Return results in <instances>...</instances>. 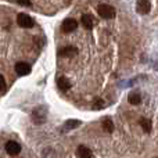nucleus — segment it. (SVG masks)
<instances>
[{
	"label": "nucleus",
	"instance_id": "8",
	"mask_svg": "<svg viewBox=\"0 0 158 158\" xmlns=\"http://www.w3.org/2000/svg\"><path fill=\"white\" fill-rule=\"evenodd\" d=\"M77 154L79 158H92V156H93L90 148H87L86 146H79L77 150Z\"/></svg>",
	"mask_w": 158,
	"mask_h": 158
},
{
	"label": "nucleus",
	"instance_id": "9",
	"mask_svg": "<svg viewBox=\"0 0 158 158\" xmlns=\"http://www.w3.org/2000/svg\"><path fill=\"white\" fill-rule=\"evenodd\" d=\"M78 50L75 49L74 46H67V47H63L60 50V56L61 57H72V56L77 54Z\"/></svg>",
	"mask_w": 158,
	"mask_h": 158
},
{
	"label": "nucleus",
	"instance_id": "15",
	"mask_svg": "<svg viewBox=\"0 0 158 158\" xmlns=\"http://www.w3.org/2000/svg\"><path fill=\"white\" fill-rule=\"evenodd\" d=\"M6 90V81L3 78V75H0V92H4Z\"/></svg>",
	"mask_w": 158,
	"mask_h": 158
},
{
	"label": "nucleus",
	"instance_id": "16",
	"mask_svg": "<svg viewBox=\"0 0 158 158\" xmlns=\"http://www.w3.org/2000/svg\"><path fill=\"white\" fill-rule=\"evenodd\" d=\"M17 3L19 4H24V6H31V0H15Z\"/></svg>",
	"mask_w": 158,
	"mask_h": 158
},
{
	"label": "nucleus",
	"instance_id": "11",
	"mask_svg": "<svg viewBox=\"0 0 158 158\" xmlns=\"http://www.w3.org/2000/svg\"><path fill=\"white\" fill-rule=\"evenodd\" d=\"M81 121H78V119H69V121H67L65 122V125H64V129L65 131H69V129H75V128H78V126H81Z\"/></svg>",
	"mask_w": 158,
	"mask_h": 158
},
{
	"label": "nucleus",
	"instance_id": "12",
	"mask_svg": "<svg viewBox=\"0 0 158 158\" xmlns=\"http://www.w3.org/2000/svg\"><path fill=\"white\" fill-rule=\"evenodd\" d=\"M128 101L131 104H133V106H137V104L140 103V101H142V97H140V94L139 93H131V94L128 96Z\"/></svg>",
	"mask_w": 158,
	"mask_h": 158
},
{
	"label": "nucleus",
	"instance_id": "6",
	"mask_svg": "<svg viewBox=\"0 0 158 158\" xmlns=\"http://www.w3.org/2000/svg\"><path fill=\"white\" fill-rule=\"evenodd\" d=\"M151 8V3L150 0H139L136 4V10L139 11L140 14H147Z\"/></svg>",
	"mask_w": 158,
	"mask_h": 158
},
{
	"label": "nucleus",
	"instance_id": "5",
	"mask_svg": "<svg viewBox=\"0 0 158 158\" xmlns=\"http://www.w3.org/2000/svg\"><path fill=\"white\" fill-rule=\"evenodd\" d=\"M78 28V22L75 21L74 18H67L65 21L63 22V31L65 33H71V32H74L75 29Z\"/></svg>",
	"mask_w": 158,
	"mask_h": 158
},
{
	"label": "nucleus",
	"instance_id": "10",
	"mask_svg": "<svg viewBox=\"0 0 158 158\" xmlns=\"http://www.w3.org/2000/svg\"><path fill=\"white\" fill-rule=\"evenodd\" d=\"M81 22H82V25H83L86 29H92L93 24H94V22H93V17L89 15V14H85V15H82Z\"/></svg>",
	"mask_w": 158,
	"mask_h": 158
},
{
	"label": "nucleus",
	"instance_id": "7",
	"mask_svg": "<svg viewBox=\"0 0 158 158\" xmlns=\"http://www.w3.org/2000/svg\"><path fill=\"white\" fill-rule=\"evenodd\" d=\"M57 86L61 92H67L68 89H71V82H69L65 77H60L57 79Z\"/></svg>",
	"mask_w": 158,
	"mask_h": 158
},
{
	"label": "nucleus",
	"instance_id": "13",
	"mask_svg": "<svg viewBox=\"0 0 158 158\" xmlns=\"http://www.w3.org/2000/svg\"><path fill=\"white\" fill-rule=\"evenodd\" d=\"M103 129L106 132H108V133H111V132L114 131V123H112L111 118H106V119L103 121Z\"/></svg>",
	"mask_w": 158,
	"mask_h": 158
},
{
	"label": "nucleus",
	"instance_id": "14",
	"mask_svg": "<svg viewBox=\"0 0 158 158\" xmlns=\"http://www.w3.org/2000/svg\"><path fill=\"white\" fill-rule=\"evenodd\" d=\"M140 126L143 128V131L148 133V132L151 131V122H150V119H147V118H142V119H140Z\"/></svg>",
	"mask_w": 158,
	"mask_h": 158
},
{
	"label": "nucleus",
	"instance_id": "3",
	"mask_svg": "<svg viewBox=\"0 0 158 158\" xmlns=\"http://www.w3.org/2000/svg\"><path fill=\"white\" fill-rule=\"evenodd\" d=\"M15 72L21 77H25V75H29L31 74V65L24 61H19V63L15 64Z\"/></svg>",
	"mask_w": 158,
	"mask_h": 158
},
{
	"label": "nucleus",
	"instance_id": "4",
	"mask_svg": "<svg viewBox=\"0 0 158 158\" xmlns=\"http://www.w3.org/2000/svg\"><path fill=\"white\" fill-rule=\"evenodd\" d=\"M6 151H7V154H10V156H17V154H19V151H21V146L17 142L10 140V142L6 143Z\"/></svg>",
	"mask_w": 158,
	"mask_h": 158
},
{
	"label": "nucleus",
	"instance_id": "1",
	"mask_svg": "<svg viewBox=\"0 0 158 158\" xmlns=\"http://www.w3.org/2000/svg\"><path fill=\"white\" fill-rule=\"evenodd\" d=\"M97 13L101 18L106 19H112L115 17V8L111 7L110 4H100L97 7Z\"/></svg>",
	"mask_w": 158,
	"mask_h": 158
},
{
	"label": "nucleus",
	"instance_id": "2",
	"mask_svg": "<svg viewBox=\"0 0 158 158\" xmlns=\"http://www.w3.org/2000/svg\"><path fill=\"white\" fill-rule=\"evenodd\" d=\"M17 24L21 28H32L33 25H35V22H33V18H31L28 14L21 13L17 17Z\"/></svg>",
	"mask_w": 158,
	"mask_h": 158
}]
</instances>
